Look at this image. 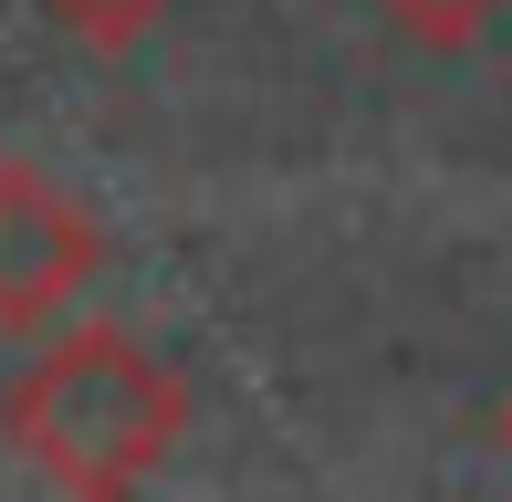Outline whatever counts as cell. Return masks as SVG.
<instances>
[{"label":"cell","mask_w":512,"mask_h":502,"mask_svg":"<svg viewBox=\"0 0 512 502\" xmlns=\"http://www.w3.org/2000/svg\"><path fill=\"white\" fill-rule=\"evenodd\" d=\"M0 429L63 492H136L189 429V377L126 325H42L32 367L0 398Z\"/></svg>","instance_id":"1"},{"label":"cell","mask_w":512,"mask_h":502,"mask_svg":"<svg viewBox=\"0 0 512 502\" xmlns=\"http://www.w3.org/2000/svg\"><path fill=\"white\" fill-rule=\"evenodd\" d=\"M105 231L53 168L0 157V335H42L74 314V293L95 283Z\"/></svg>","instance_id":"2"},{"label":"cell","mask_w":512,"mask_h":502,"mask_svg":"<svg viewBox=\"0 0 512 502\" xmlns=\"http://www.w3.org/2000/svg\"><path fill=\"white\" fill-rule=\"evenodd\" d=\"M42 21H53L74 53H95V63H126L136 42L168 21V0H42Z\"/></svg>","instance_id":"3"},{"label":"cell","mask_w":512,"mask_h":502,"mask_svg":"<svg viewBox=\"0 0 512 502\" xmlns=\"http://www.w3.org/2000/svg\"><path fill=\"white\" fill-rule=\"evenodd\" d=\"M377 11H387V32L418 42V53H471L512 0H377Z\"/></svg>","instance_id":"4"},{"label":"cell","mask_w":512,"mask_h":502,"mask_svg":"<svg viewBox=\"0 0 512 502\" xmlns=\"http://www.w3.org/2000/svg\"><path fill=\"white\" fill-rule=\"evenodd\" d=\"M492 429H502V450H512V387H502V408H492Z\"/></svg>","instance_id":"5"}]
</instances>
